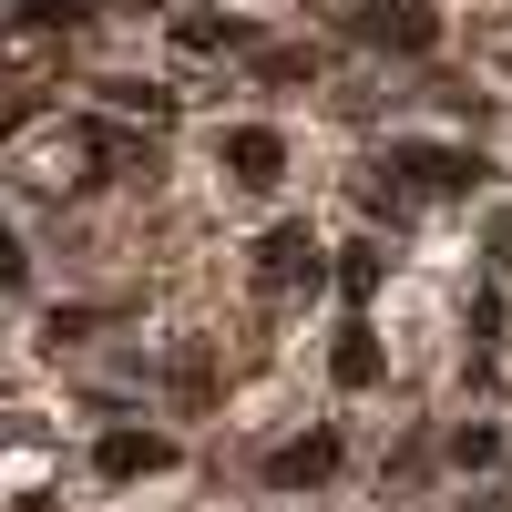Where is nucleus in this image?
I'll return each mask as SVG.
<instances>
[{
  "instance_id": "13",
  "label": "nucleus",
  "mask_w": 512,
  "mask_h": 512,
  "mask_svg": "<svg viewBox=\"0 0 512 512\" xmlns=\"http://www.w3.org/2000/svg\"><path fill=\"white\" fill-rule=\"evenodd\" d=\"M492 256H502V277H512V216H502V236H492Z\"/></svg>"
},
{
  "instance_id": "10",
  "label": "nucleus",
  "mask_w": 512,
  "mask_h": 512,
  "mask_svg": "<svg viewBox=\"0 0 512 512\" xmlns=\"http://www.w3.org/2000/svg\"><path fill=\"white\" fill-rule=\"evenodd\" d=\"M451 461H461V472H492V461H502V441L472 420V431H451Z\"/></svg>"
},
{
  "instance_id": "8",
  "label": "nucleus",
  "mask_w": 512,
  "mask_h": 512,
  "mask_svg": "<svg viewBox=\"0 0 512 512\" xmlns=\"http://www.w3.org/2000/svg\"><path fill=\"white\" fill-rule=\"evenodd\" d=\"M175 41H185V52H236L246 31H236L226 11H185V21H175Z\"/></svg>"
},
{
  "instance_id": "12",
  "label": "nucleus",
  "mask_w": 512,
  "mask_h": 512,
  "mask_svg": "<svg viewBox=\"0 0 512 512\" xmlns=\"http://www.w3.org/2000/svg\"><path fill=\"white\" fill-rule=\"evenodd\" d=\"M0 287H31V256H21V236H0Z\"/></svg>"
},
{
  "instance_id": "7",
  "label": "nucleus",
  "mask_w": 512,
  "mask_h": 512,
  "mask_svg": "<svg viewBox=\"0 0 512 512\" xmlns=\"http://www.w3.org/2000/svg\"><path fill=\"white\" fill-rule=\"evenodd\" d=\"M328 369H338V390H369V379H379V328H369V318H349V328H338V359H328Z\"/></svg>"
},
{
  "instance_id": "1",
  "label": "nucleus",
  "mask_w": 512,
  "mask_h": 512,
  "mask_svg": "<svg viewBox=\"0 0 512 512\" xmlns=\"http://www.w3.org/2000/svg\"><path fill=\"white\" fill-rule=\"evenodd\" d=\"M256 287H267V297H318L328 287L318 236L308 226H267V236H256Z\"/></svg>"
},
{
  "instance_id": "4",
  "label": "nucleus",
  "mask_w": 512,
  "mask_h": 512,
  "mask_svg": "<svg viewBox=\"0 0 512 512\" xmlns=\"http://www.w3.org/2000/svg\"><path fill=\"white\" fill-rule=\"evenodd\" d=\"M164 461H175L164 431H103V441H93V472H103V482H144V472H164Z\"/></svg>"
},
{
  "instance_id": "3",
  "label": "nucleus",
  "mask_w": 512,
  "mask_h": 512,
  "mask_svg": "<svg viewBox=\"0 0 512 512\" xmlns=\"http://www.w3.org/2000/svg\"><path fill=\"white\" fill-rule=\"evenodd\" d=\"M359 41H369V52H431V41H441V11H431V0H369V11H359Z\"/></svg>"
},
{
  "instance_id": "2",
  "label": "nucleus",
  "mask_w": 512,
  "mask_h": 512,
  "mask_svg": "<svg viewBox=\"0 0 512 512\" xmlns=\"http://www.w3.org/2000/svg\"><path fill=\"white\" fill-rule=\"evenodd\" d=\"M390 175H400L410 195H472V185H482V154H451V144H400V154H390Z\"/></svg>"
},
{
  "instance_id": "9",
  "label": "nucleus",
  "mask_w": 512,
  "mask_h": 512,
  "mask_svg": "<svg viewBox=\"0 0 512 512\" xmlns=\"http://www.w3.org/2000/svg\"><path fill=\"white\" fill-rule=\"evenodd\" d=\"M175 400H185V410H216V369H205V359H175Z\"/></svg>"
},
{
  "instance_id": "5",
  "label": "nucleus",
  "mask_w": 512,
  "mask_h": 512,
  "mask_svg": "<svg viewBox=\"0 0 512 512\" xmlns=\"http://www.w3.org/2000/svg\"><path fill=\"white\" fill-rule=\"evenodd\" d=\"M226 175H236V185H256V195H267V185L287 175V144L267 134V123H236V134H226Z\"/></svg>"
},
{
  "instance_id": "6",
  "label": "nucleus",
  "mask_w": 512,
  "mask_h": 512,
  "mask_svg": "<svg viewBox=\"0 0 512 512\" xmlns=\"http://www.w3.org/2000/svg\"><path fill=\"white\" fill-rule=\"evenodd\" d=\"M328 472H338V431H308V441H287V451L267 461L277 492H308V482H328Z\"/></svg>"
},
{
  "instance_id": "11",
  "label": "nucleus",
  "mask_w": 512,
  "mask_h": 512,
  "mask_svg": "<svg viewBox=\"0 0 512 512\" xmlns=\"http://www.w3.org/2000/svg\"><path fill=\"white\" fill-rule=\"evenodd\" d=\"M338 287H349V297H369V287H379V246H349V267H338Z\"/></svg>"
}]
</instances>
